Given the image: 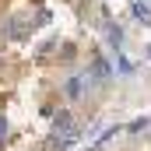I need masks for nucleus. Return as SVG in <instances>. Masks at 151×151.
Wrapping results in <instances>:
<instances>
[{
    "mask_svg": "<svg viewBox=\"0 0 151 151\" xmlns=\"http://www.w3.org/2000/svg\"><path fill=\"white\" fill-rule=\"evenodd\" d=\"M53 127H56V134H60V137H70V134H74V130H70V113H60Z\"/></svg>",
    "mask_w": 151,
    "mask_h": 151,
    "instance_id": "obj_1",
    "label": "nucleus"
},
{
    "mask_svg": "<svg viewBox=\"0 0 151 151\" xmlns=\"http://www.w3.org/2000/svg\"><path fill=\"white\" fill-rule=\"evenodd\" d=\"M91 70H95V77H99V81H106V77L113 74V70H109V63H106L102 56H95V63H91Z\"/></svg>",
    "mask_w": 151,
    "mask_h": 151,
    "instance_id": "obj_2",
    "label": "nucleus"
},
{
    "mask_svg": "<svg viewBox=\"0 0 151 151\" xmlns=\"http://www.w3.org/2000/svg\"><path fill=\"white\" fill-rule=\"evenodd\" d=\"M106 35H109V42H113V46H119V42H123V32H119L116 25H106Z\"/></svg>",
    "mask_w": 151,
    "mask_h": 151,
    "instance_id": "obj_3",
    "label": "nucleus"
},
{
    "mask_svg": "<svg viewBox=\"0 0 151 151\" xmlns=\"http://www.w3.org/2000/svg\"><path fill=\"white\" fill-rule=\"evenodd\" d=\"M67 95H70V99H77V95H81V81H77V77H70V81H67Z\"/></svg>",
    "mask_w": 151,
    "mask_h": 151,
    "instance_id": "obj_4",
    "label": "nucleus"
},
{
    "mask_svg": "<svg viewBox=\"0 0 151 151\" xmlns=\"http://www.w3.org/2000/svg\"><path fill=\"white\" fill-rule=\"evenodd\" d=\"M141 130H148V119H134L130 123V134H141Z\"/></svg>",
    "mask_w": 151,
    "mask_h": 151,
    "instance_id": "obj_5",
    "label": "nucleus"
},
{
    "mask_svg": "<svg viewBox=\"0 0 151 151\" xmlns=\"http://www.w3.org/2000/svg\"><path fill=\"white\" fill-rule=\"evenodd\" d=\"M137 18H141L144 25H151V11H148V7H141V4H137Z\"/></svg>",
    "mask_w": 151,
    "mask_h": 151,
    "instance_id": "obj_6",
    "label": "nucleus"
},
{
    "mask_svg": "<svg viewBox=\"0 0 151 151\" xmlns=\"http://www.w3.org/2000/svg\"><path fill=\"white\" fill-rule=\"evenodd\" d=\"M4 134H7V123H4V116H0V137H4Z\"/></svg>",
    "mask_w": 151,
    "mask_h": 151,
    "instance_id": "obj_7",
    "label": "nucleus"
}]
</instances>
